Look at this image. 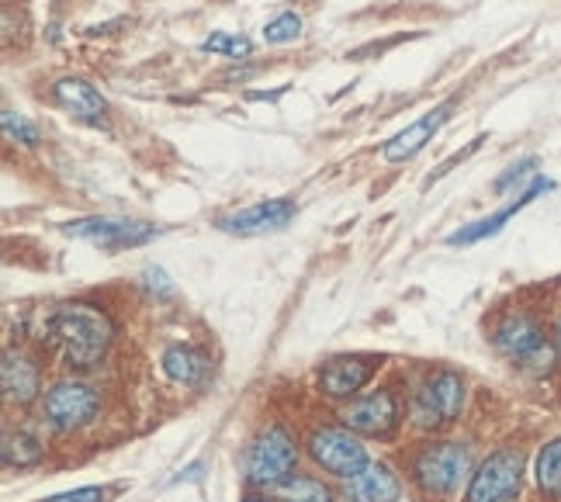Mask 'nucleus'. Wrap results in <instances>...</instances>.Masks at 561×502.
Returning <instances> with one entry per match:
<instances>
[{
    "label": "nucleus",
    "instance_id": "obj_22",
    "mask_svg": "<svg viewBox=\"0 0 561 502\" xmlns=\"http://www.w3.org/2000/svg\"><path fill=\"white\" fill-rule=\"evenodd\" d=\"M205 56H229V59H247L253 53V42L240 32H211L202 42Z\"/></svg>",
    "mask_w": 561,
    "mask_h": 502
},
{
    "label": "nucleus",
    "instance_id": "obj_29",
    "mask_svg": "<svg viewBox=\"0 0 561 502\" xmlns=\"http://www.w3.org/2000/svg\"><path fill=\"white\" fill-rule=\"evenodd\" d=\"M554 343H558V351H561V319H558V326H554Z\"/></svg>",
    "mask_w": 561,
    "mask_h": 502
},
{
    "label": "nucleus",
    "instance_id": "obj_3",
    "mask_svg": "<svg viewBox=\"0 0 561 502\" xmlns=\"http://www.w3.org/2000/svg\"><path fill=\"white\" fill-rule=\"evenodd\" d=\"M489 343L503 361H510L520 370H534V375H545V370H551L554 361L561 357L554 336H548L545 319L530 309L503 312L492 322Z\"/></svg>",
    "mask_w": 561,
    "mask_h": 502
},
{
    "label": "nucleus",
    "instance_id": "obj_13",
    "mask_svg": "<svg viewBox=\"0 0 561 502\" xmlns=\"http://www.w3.org/2000/svg\"><path fill=\"white\" fill-rule=\"evenodd\" d=\"M548 191H554V181H548V178H534L516 198L510 202V205H503L500 212H492V215H485V218H479V223H471V226H461V229H455L447 236V247H471V243H482V239H489V236H495V232H503V226L510 223V218L516 215V212H524L530 202H537L541 194H548Z\"/></svg>",
    "mask_w": 561,
    "mask_h": 502
},
{
    "label": "nucleus",
    "instance_id": "obj_24",
    "mask_svg": "<svg viewBox=\"0 0 561 502\" xmlns=\"http://www.w3.org/2000/svg\"><path fill=\"white\" fill-rule=\"evenodd\" d=\"M4 136L8 139H14V142H21V146H38V125L35 122H28L25 115H18V112H4Z\"/></svg>",
    "mask_w": 561,
    "mask_h": 502
},
{
    "label": "nucleus",
    "instance_id": "obj_17",
    "mask_svg": "<svg viewBox=\"0 0 561 502\" xmlns=\"http://www.w3.org/2000/svg\"><path fill=\"white\" fill-rule=\"evenodd\" d=\"M4 396L11 406H32L42 402V364L25 351H8L4 354Z\"/></svg>",
    "mask_w": 561,
    "mask_h": 502
},
{
    "label": "nucleus",
    "instance_id": "obj_28",
    "mask_svg": "<svg viewBox=\"0 0 561 502\" xmlns=\"http://www.w3.org/2000/svg\"><path fill=\"white\" fill-rule=\"evenodd\" d=\"M240 502H277V499H274L271 492H256V489H247Z\"/></svg>",
    "mask_w": 561,
    "mask_h": 502
},
{
    "label": "nucleus",
    "instance_id": "obj_21",
    "mask_svg": "<svg viewBox=\"0 0 561 502\" xmlns=\"http://www.w3.org/2000/svg\"><path fill=\"white\" fill-rule=\"evenodd\" d=\"M46 457V444L42 436L28 433V430H18L4 436V465L8 468H32Z\"/></svg>",
    "mask_w": 561,
    "mask_h": 502
},
{
    "label": "nucleus",
    "instance_id": "obj_25",
    "mask_svg": "<svg viewBox=\"0 0 561 502\" xmlns=\"http://www.w3.org/2000/svg\"><path fill=\"white\" fill-rule=\"evenodd\" d=\"M537 157H524V160H516L506 173H503V178L500 181H495L492 187H495V194H510L516 184H527V181H534L537 178Z\"/></svg>",
    "mask_w": 561,
    "mask_h": 502
},
{
    "label": "nucleus",
    "instance_id": "obj_5",
    "mask_svg": "<svg viewBox=\"0 0 561 502\" xmlns=\"http://www.w3.org/2000/svg\"><path fill=\"white\" fill-rule=\"evenodd\" d=\"M468 406V381L455 367H434L409 396V423L420 433H440L444 426L458 423Z\"/></svg>",
    "mask_w": 561,
    "mask_h": 502
},
{
    "label": "nucleus",
    "instance_id": "obj_16",
    "mask_svg": "<svg viewBox=\"0 0 561 502\" xmlns=\"http://www.w3.org/2000/svg\"><path fill=\"white\" fill-rule=\"evenodd\" d=\"M160 367L163 375L174 381V385H184V388H205L215 375V364L208 357V351L202 346H191V343H174L167 346L163 357H160Z\"/></svg>",
    "mask_w": 561,
    "mask_h": 502
},
{
    "label": "nucleus",
    "instance_id": "obj_20",
    "mask_svg": "<svg viewBox=\"0 0 561 502\" xmlns=\"http://www.w3.org/2000/svg\"><path fill=\"white\" fill-rule=\"evenodd\" d=\"M277 502H336L340 495L333 492L330 482H322L319 475H291L285 486H277L271 492Z\"/></svg>",
    "mask_w": 561,
    "mask_h": 502
},
{
    "label": "nucleus",
    "instance_id": "obj_26",
    "mask_svg": "<svg viewBox=\"0 0 561 502\" xmlns=\"http://www.w3.org/2000/svg\"><path fill=\"white\" fill-rule=\"evenodd\" d=\"M142 285L153 292V295H160V298H174V281L167 277V271H160V267H146L142 271Z\"/></svg>",
    "mask_w": 561,
    "mask_h": 502
},
{
    "label": "nucleus",
    "instance_id": "obj_4",
    "mask_svg": "<svg viewBox=\"0 0 561 502\" xmlns=\"http://www.w3.org/2000/svg\"><path fill=\"white\" fill-rule=\"evenodd\" d=\"M301 444L298 433L280 423L271 420L261 430L253 433V441L243 450V482L247 489L256 492H274L277 486H285L291 475H298L301 465Z\"/></svg>",
    "mask_w": 561,
    "mask_h": 502
},
{
    "label": "nucleus",
    "instance_id": "obj_27",
    "mask_svg": "<svg viewBox=\"0 0 561 502\" xmlns=\"http://www.w3.org/2000/svg\"><path fill=\"white\" fill-rule=\"evenodd\" d=\"M107 499V489L101 486H83V489H73V492H59V495H49L42 502H104Z\"/></svg>",
    "mask_w": 561,
    "mask_h": 502
},
{
    "label": "nucleus",
    "instance_id": "obj_10",
    "mask_svg": "<svg viewBox=\"0 0 561 502\" xmlns=\"http://www.w3.org/2000/svg\"><path fill=\"white\" fill-rule=\"evenodd\" d=\"M62 232L83 239V243L101 247L107 253H118V250H136L153 243L160 236L157 226L149 223H136V218H112V215H91V218H77V223H67Z\"/></svg>",
    "mask_w": 561,
    "mask_h": 502
},
{
    "label": "nucleus",
    "instance_id": "obj_8",
    "mask_svg": "<svg viewBox=\"0 0 561 502\" xmlns=\"http://www.w3.org/2000/svg\"><path fill=\"white\" fill-rule=\"evenodd\" d=\"M527 457L520 447H500L474 468L461 502H516L524 492Z\"/></svg>",
    "mask_w": 561,
    "mask_h": 502
},
{
    "label": "nucleus",
    "instance_id": "obj_9",
    "mask_svg": "<svg viewBox=\"0 0 561 502\" xmlns=\"http://www.w3.org/2000/svg\"><path fill=\"white\" fill-rule=\"evenodd\" d=\"M340 423L354 430L357 436H368V441H392L396 430L402 426L399 391L388 385L360 391L357 399L340 406Z\"/></svg>",
    "mask_w": 561,
    "mask_h": 502
},
{
    "label": "nucleus",
    "instance_id": "obj_2",
    "mask_svg": "<svg viewBox=\"0 0 561 502\" xmlns=\"http://www.w3.org/2000/svg\"><path fill=\"white\" fill-rule=\"evenodd\" d=\"M474 454L461 441H440L430 436L409 454V482H413L430 502H447L461 492L474 475Z\"/></svg>",
    "mask_w": 561,
    "mask_h": 502
},
{
    "label": "nucleus",
    "instance_id": "obj_6",
    "mask_svg": "<svg viewBox=\"0 0 561 502\" xmlns=\"http://www.w3.org/2000/svg\"><path fill=\"white\" fill-rule=\"evenodd\" d=\"M38 406H42V423L53 433H77L98 420L101 391L91 381L67 375L46 388V396H42Z\"/></svg>",
    "mask_w": 561,
    "mask_h": 502
},
{
    "label": "nucleus",
    "instance_id": "obj_19",
    "mask_svg": "<svg viewBox=\"0 0 561 502\" xmlns=\"http://www.w3.org/2000/svg\"><path fill=\"white\" fill-rule=\"evenodd\" d=\"M534 486L548 502H561V436L537 447L534 457Z\"/></svg>",
    "mask_w": 561,
    "mask_h": 502
},
{
    "label": "nucleus",
    "instance_id": "obj_23",
    "mask_svg": "<svg viewBox=\"0 0 561 502\" xmlns=\"http://www.w3.org/2000/svg\"><path fill=\"white\" fill-rule=\"evenodd\" d=\"M301 35V18L295 11H280L277 18H271L264 25V42L267 46H288Z\"/></svg>",
    "mask_w": 561,
    "mask_h": 502
},
{
    "label": "nucleus",
    "instance_id": "obj_12",
    "mask_svg": "<svg viewBox=\"0 0 561 502\" xmlns=\"http://www.w3.org/2000/svg\"><path fill=\"white\" fill-rule=\"evenodd\" d=\"M298 215V205L291 198H267V202H256V205H247V208H236L229 215H222L219 226L222 232L229 236H267V232H280L295 223Z\"/></svg>",
    "mask_w": 561,
    "mask_h": 502
},
{
    "label": "nucleus",
    "instance_id": "obj_1",
    "mask_svg": "<svg viewBox=\"0 0 561 502\" xmlns=\"http://www.w3.org/2000/svg\"><path fill=\"white\" fill-rule=\"evenodd\" d=\"M49 336L59 351V361L73 375L94 370L115 343V322L94 301H67L49 319Z\"/></svg>",
    "mask_w": 561,
    "mask_h": 502
},
{
    "label": "nucleus",
    "instance_id": "obj_18",
    "mask_svg": "<svg viewBox=\"0 0 561 502\" xmlns=\"http://www.w3.org/2000/svg\"><path fill=\"white\" fill-rule=\"evenodd\" d=\"M447 118H450V104H440V107H434V112H426V115L416 118L413 125H405L399 136L388 139L385 149H381V157H385L388 163H405V160H413L416 152L440 133Z\"/></svg>",
    "mask_w": 561,
    "mask_h": 502
},
{
    "label": "nucleus",
    "instance_id": "obj_7",
    "mask_svg": "<svg viewBox=\"0 0 561 502\" xmlns=\"http://www.w3.org/2000/svg\"><path fill=\"white\" fill-rule=\"evenodd\" d=\"M306 454L322 475L336 478V482H347V478L360 475L371 465V454L364 447V441L343 423L340 426H312L306 436Z\"/></svg>",
    "mask_w": 561,
    "mask_h": 502
},
{
    "label": "nucleus",
    "instance_id": "obj_15",
    "mask_svg": "<svg viewBox=\"0 0 561 502\" xmlns=\"http://www.w3.org/2000/svg\"><path fill=\"white\" fill-rule=\"evenodd\" d=\"M343 502H402V478L392 465L371 461L360 475L347 478L340 489Z\"/></svg>",
    "mask_w": 561,
    "mask_h": 502
},
{
    "label": "nucleus",
    "instance_id": "obj_14",
    "mask_svg": "<svg viewBox=\"0 0 561 502\" xmlns=\"http://www.w3.org/2000/svg\"><path fill=\"white\" fill-rule=\"evenodd\" d=\"M53 98H56V104L62 107V112H70L77 122L94 125V128L107 125V101H104V94L98 91L91 80L59 77L53 83Z\"/></svg>",
    "mask_w": 561,
    "mask_h": 502
},
{
    "label": "nucleus",
    "instance_id": "obj_11",
    "mask_svg": "<svg viewBox=\"0 0 561 502\" xmlns=\"http://www.w3.org/2000/svg\"><path fill=\"white\" fill-rule=\"evenodd\" d=\"M381 361L385 357H378V354H340V357H330L316 375L319 396L333 399V402L357 399L381 370Z\"/></svg>",
    "mask_w": 561,
    "mask_h": 502
}]
</instances>
